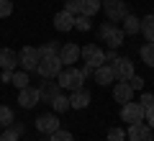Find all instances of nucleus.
I'll list each match as a JSON object with an SVG mask.
<instances>
[{
    "label": "nucleus",
    "instance_id": "32",
    "mask_svg": "<svg viewBox=\"0 0 154 141\" xmlns=\"http://www.w3.org/2000/svg\"><path fill=\"white\" fill-rule=\"evenodd\" d=\"M144 123H146L149 128L154 131V105H149V108H144Z\"/></svg>",
    "mask_w": 154,
    "mask_h": 141
},
{
    "label": "nucleus",
    "instance_id": "33",
    "mask_svg": "<svg viewBox=\"0 0 154 141\" xmlns=\"http://www.w3.org/2000/svg\"><path fill=\"white\" fill-rule=\"evenodd\" d=\"M13 13V3L11 0H0V18H8Z\"/></svg>",
    "mask_w": 154,
    "mask_h": 141
},
{
    "label": "nucleus",
    "instance_id": "26",
    "mask_svg": "<svg viewBox=\"0 0 154 141\" xmlns=\"http://www.w3.org/2000/svg\"><path fill=\"white\" fill-rule=\"evenodd\" d=\"M49 105H51V108L57 110V113H64V110L69 108V98H67V95H62V92H59V95H57V98L51 100Z\"/></svg>",
    "mask_w": 154,
    "mask_h": 141
},
{
    "label": "nucleus",
    "instance_id": "22",
    "mask_svg": "<svg viewBox=\"0 0 154 141\" xmlns=\"http://www.w3.org/2000/svg\"><path fill=\"white\" fill-rule=\"evenodd\" d=\"M100 5H103V0H82V5H80V13L88 18H93L95 13L100 11Z\"/></svg>",
    "mask_w": 154,
    "mask_h": 141
},
{
    "label": "nucleus",
    "instance_id": "23",
    "mask_svg": "<svg viewBox=\"0 0 154 141\" xmlns=\"http://www.w3.org/2000/svg\"><path fill=\"white\" fill-rule=\"evenodd\" d=\"M11 82L18 87V90L28 87V72H26V69H13V77H11Z\"/></svg>",
    "mask_w": 154,
    "mask_h": 141
},
{
    "label": "nucleus",
    "instance_id": "29",
    "mask_svg": "<svg viewBox=\"0 0 154 141\" xmlns=\"http://www.w3.org/2000/svg\"><path fill=\"white\" fill-rule=\"evenodd\" d=\"M75 28H77V31H90V18L82 16V13L75 16Z\"/></svg>",
    "mask_w": 154,
    "mask_h": 141
},
{
    "label": "nucleus",
    "instance_id": "20",
    "mask_svg": "<svg viewBox=\"0 0 154 141\" xmlns=\"http://www.w3.org/2000/svg\"><path fill=\"white\" fill-rule=\"evenodd\" d=\"M139 33H141L146 41H154V16L141 18V26H139Z\"/></svg>",
    "mask_w": 154,
    "mask_h": 141
},
{
    "label": "nucleus",
    "instance_id": "8",
    "mask_svg": "<svg viewBox=\"0 0 154 141\" xmlns=\"http://www.w3.org/2000/svg\"><path fill=\"white\" fill-rule=\"evenodd\" d=\"M121 121H123V123H139V121H144V105L141 103H134V100L123 103Z\"/></svg>",
    "mask_w": 154,
    "mask_h": 141
},
{
    "label": "nucleus",
    "instance_id": "9",
    "mask_svg": "<svg viewBox=\"0 0 154 141\" xmlns=\"http://www.w3.org/2000/svg\"><path fill=\"white\" fill-rule=\"evenodd\" d=\"M41 103V98H38V87H23L21 92H18V105H21L23 110H31V108H36V105Z\"/></svg>",
    "mask_w": 154,
    "mask_h": 141
},
{
    "label": "nucleus",
    "instance_id": "36",
    "mask_svg": "<svg viewBox=\"0 0 154 141\" xmlns=\"http://www.w3.org/2000/svg\"><path fill=\"white\" fill-rule=\"evenodd\" d=\"M116 57H118V54H116V49H108V51H105V62H113Z\"/></svg>",
    "mask_w": 154,
    "mask_h": 141
},
{
    "label": "nucleus",
    "instance_id": "7",
    "mask_svg": "<svg viewBox=\"0 0 154 141\" xmlns=\"http://www.w3.org/2000/svg\"><path fill=\"white\" fill-rule=\"evenodd\" d=\"M38 59H41V54H38V49H33V46H23V51L18 54V64L26 72H36Z\"/></svg>",
    "mask_w": 154,
    "mask_h": 141
},
{
    "label": "nucleus",
    "instance_id": "35",
    "mask_svg": "<svg viewBox=\"0 0 154 141\" xmlns=\"http://www.w3.org/2000/svg\"><path fill=\"white\" fill-rule=\"evenodd\" d=\"M141 105H144V108L154 105V95H152V92H144V95H141Z\"/></svg>",
    "mask_w": 154,
    "mask_h": 141
},
{
    "label": "nucleus",
    "instance_id": "39",
    "mask_svg": "<svg viewBox=\"0 0 154 141\" xmlns=\"http://www.w3.org/2000/svg\"><path fill=\"white\" fill-rule=\"evenodd\" d=\"M152 141H154V133H152Z\"/></svg>",
    "mask_w": 154,
    "mask_h": 141
},
{
    "label": "nucleus",
    "instance_id": "34",
    "mask_svg": "<svg viewBox=\"0 0 154 141\" xmlns=\"http://www.w3.org/2000/svg\"><path fill=\"white\" fill-rule=\"evenodd\" d=\"M128 85H131V90H134V92H136V90H144V80H141L139 75H134L131 80H128Z\"/></svg>",
    "mask_w": 154,
    "mask_h": 141
},
{
    "label": "nucleus",
    "instance_id": "6",
    "mask_svg": "<svg viewBox=\"0 0 154 141\" xmlns=\"http://www.w3.org/2000/svg\"><path fill=\"white\" fill-rule=\"evenodd\" d=\"M110 67H113L116 80H121V82H128L134 75H136V69H134V62L128 59V57H116Z\"/></svg>",
    "mask_w": 154,
    "mask_h": 141
},
{
    "label": "nucleus",
    "instance_id": "10",
    "mask_svg": "<svg viewBox=\"0 0 154 141\" xmlns=\"http://www.w3.org/2000/svg\"><path fill=\"white\" fill-rule=\"evenodd\" d=\"M152 133H154V131L149 128L144 121H139V123H128V131H126L128 141H152Z\"/></svg>",
    "mask_w": 154,
    "mask_h": 141
},
{
    "label": "nucleus",
    "instance_id": "13",
    "mask_svg": "<svg viewBox=\"0 0 154 141\" xmlns=\"http://www.w3.org/2000/svg\"><path fill=\"white\" fill-rule=\"evenodd\" d=\"M36 128L41 131V133H54V131L59 128V118L44 113V115H38V118H36Z\"/></svg>",
    "mask_w": 154,
    "mask_h": 141
},
{
    "label": "nucleus",
    "instance_id": "15",
    "mask_svg": "<svg viewBox=\"0 0 154 141\" xmlns=\"http://www.w3.org/2000/svg\"><path fill=\"white\" fill-rule=\"evenodd\" d=\"M18 67V54L13 49H0V69L13 72Z\"/></svg>",
    "mask_w": 154,
    "mask_h": 141
},
{
    "label": "nucleus",
    "instance_id": "30",
    "mask_svg": "<svg viewBox=\"0 0 154 141\" xmlns=\"http://www.w3.org/2000/svg\"><path fill=\"white\" fill-rule=\"evenodd\" d=\"M80 5H82V0H64V11L72 16H80Z\"/></svg>",
    "mask_w": 154,
    "mask_h": 141
},
{
    "label": "nucleus",
    "instance_id": "2",
    "mask_svg": "<svg viewBox=\"0 0 154 141\" xmlns=\"http://www.w3.org/2000/svg\"><path fill=\"white\" fill-rule=\"evenodd\" d=\"M98 36H100V41L108 44V49H118V46L123 44V38H126V33H123V28L116 26V23L103 21L100 28H98Z\"/></svg>",
    "mask_w": 154,
    "mask_h": 141
},
{
    "label": "nucleus",
    "instance_id": "1",
    "mask_svg": "<svg viewBox=\"0 0 154 141\" xmlns=\"http://www.w3.org/2000/svg\"><path fill=\"white\" fill-rule=\"evenodd\" d=\"M82 82H85L82 69H77V67H72V64L62 67V72L57 75V85H59L62 90H69V92H72V90H80Z\"/></svg>",
    "mask_w": 154,
    "mask_h": 141
},
{
    "label": "nucleus",
    "instance_id": "37",
    "mask_svg": "<svg viewBox=\"0 0 154 141\" xmlns=\"http://www.w3.org/2000/svg\"><path fill=\"white\" fill-rule=\"evenodd\" d=\"M11 77H13V72H5V69H3V75H0V82H11Z\"/></svg>",
    "mask_w": 154,
    "mask_h": 141
},
{
    "label": "nucleus",
    "instance_id": "25",
    "mask_svg": "<svg viewBox=\"0 0 154 141\" xmlns=\"http://www.w3.org/2000/svg\"><path fill=\"white\" fill-rule=\"evenodd\" d=\"M13 121H16V113H13V108H8V105H0V126L5 128V126H11Z\"/></svg>",
    "mask_w": 154,
    "mask_h": 141
},
{
    "label": "nucleus",
    "instance_id": "17",
    "mask_svg": "<svg viewBox=\"0 0 154 141\" xmlns=\"http://www.w3.org/2000/svg\"><path fill=\"white\" fill-rule=\"evenodd\" d=\"M59 92H62V87L57 85V82H49V80H46L44 85L38 87V98L44 100V103H51V100H54L57 95H59Z\"/></svg>",
    "mask_w": 154,
    "mask_h": 141
},
{
    "label": "nucleus",
    "instance_id": "38",
    "mask_svg": "<svg viewBox=\"0 0 154 141\" xmlns=\"http://www.w3.org/2000/svg\"><path fill=\"white\" fill-rule=\"evenodd\" d=\"M0 141H3V133H0Z\"/></svg>",
    "mask_w": 154,
    "mask_h": 141
},
{
    "label": "nucleus",
    "instance_id": "5",
    "mask_svg": "<svg viewBox=\"0 0 154 141\" xmlns=\"http://www.w3.org/2000/svg\"><path fill=\"white\" fill-rule=\"evenodd\" d=\"M80 57L85 59V67H90V69H95V67L105 64V51L100 49L98 44H88L85 49H80Z\"/></svg>",
    "mask_w": 154,
    "mask_h": 141
},
{
    "label": "nucleus",
    "instance_id": "4",
    "mask_svg": "<svg viewBox=\"0 0 154 141\" xmlns=\"http://www.w3.org/2000/svg\"><path fill=\"white\" fill-rule=\"evenodd\" d=\"M100 11H105V21H110V23H118L128 16V5L123 0H103Z\"/></svg>",
    "mask_w": 154,
    "mask_h": 141
},
{
    "label": "nucleus",
    "instance_id": "12",
    "mask_svg": "<svg viewBox=\"0 0 154 141\" xmlns=\"http://www.w3.org/2000/svg\"><path fill=\"white\" fill-rule=\"evenodd\" d=\"M59 59H62V64H75L77 59H80V46L77 44H64V46H59Z\"/></svg>",
    "mask_w": 154,
    "mask_h": 141
},
{
    "label": "nucleus",
    "instance_id": "21",
    "mask_svg": "<svg viewBox=\"0 0 154 141\" xmlns=\"http://www.w3.org/2000/svg\"><path fill=\"white\" fill-rule=\"evenodd\" d=\"M139 26H141V18H136L134 13H128V16L123 18V33H128V36L139 33Z\"/></svg>",
    "mask_w": 154,
    "mask_h": 141
},
{
    "label": "nucleus",
    "instance_id": "24",
    "mask_svg": "<svg viewBox=\"0 0 154 141\" xmlns=\"http://www.w3.org/2000/svg\"><path fill=\"white\" fill-rule=\"evenodd\" d=\"M141 59H144V64H146V67H152V69H154V41H146L141 46Z\"/></svg>",
    "mask_w": 154,
    "mask_h": 141
},
{
    "label": "nucleus",
    "instance_id": "27",
    "mask_svg": "<svg viewBox=\"0 0 154 141\" xmlns=\"http://www.w3.org/2000/svg\"><path fill=\"white\" fill-rule=\"evenodd\" d=\"M38 54H41V57H51V54H59V44H57V41H46L44 46H38Z\"/></svg>",
    "mask_w": 154,
    "mask_h": 141
},
{
    "label": "nucleus",
    "instance_id": "31",
    "mask_svg": "<svg viewBox=\"0 0 154 141\" xmlns=\"http://www.w3.org/2000/svg\"><path fill=\"white\" fill-rule=\"evenodd\" d=\"M123 139H126V131H123V128H118V126L108 131V141H123Z\"/></svg>",
    "mask_w": 154,
    "mask_h": 141
},
{
    "label": "nucleus",
    "instance_id": "18",
    "mask_svg": "<svg viewBox=\"0 0 154 141\" xmlns=\"http://www.w3.org/2000/svg\"><path fill=\"white\" fill-rule=\"evenodd\" d=\"M113 98H116V103H128V100H134V90H131V85L128 82H118V85L113 87Z\"/></svg>",
    "mask_w": 154,
    "mask_h": 141
},
{
    "label": "nucleus",
    "instance_id": "19",
    "mask_svg": "<svg viewBox=\"0 0 154 141\" xmlns=\"http://www.w3.org/2000/svg\"><path fill=\"white\" fill-rule=\"evenodd\" d=\"M23 131H26V126L13 121V123L5 126V131H3V141H18V139L23 136Z\"/></svg>",
    "mask_w": 154,
    "mask_h": 141
},
{
    "label": "nucleus",
    "instance_id": "16",
    "mask_svg": "<svg viewBox=\"0 0 154 141\" xmlns=\"http://www.w3.org/2000/svg\"><path fill=\"white\" fill-rule=\"evenodd\" d=\"M93 75H95V82H98V85H108V82H113V80H116L113 67H110L108 62H105V64H100V67H95Z\"/></svg>",
    "mask_w": 154,
    "mask_h": 141
},
{
    "label": "nucleus",
    "instance_id": "28",
    "mask_svg": "<svg viewBox=\"0 0 154 141\" xmlns=\"http://www.w3.org/2000/svg\"><path fill=\"white\" fill-rule=\"evenodd\" d=\"M49 141H75V136L64 128H57L54 133H49Z\"/></svg>",
    "mask_w": 154,
    "mask_h": 141
},
{
    "label": "nucleus",
    "instance_id": "3",
    "mask_svg": "<svg viewBox=\"0 0 154 141\" xmlns=\"http://www.w3.org/2000/svg\"><path fill=\"white\" fill-rule=\"evenodd\" d=\"M62 67H64V64H62L59 54H51V57H41V59H38L36 72L44 77V80H54V77L62 72Z\"/></svg>",
    "mask_w": 154,
    "mask_h": 141
},
{
    "label": "nucleus",
    "instance_id": "11",
    "mask_svg": "<svg viewBox=\"0 0 154 141\" xmlns=\"http://www.w3.org/2000/svg\"><path fill=\"white\" fill-rule=\"evenodd\" d=\"M90 92L85 90V87H80V90H72V95H69V108H75V110H82V108H88L90 105Z\"/></svg>",
    "mask_w": 154,
    "mask_h": 141
},
{
    "label": "nucleus",
    "instance_id": "14",
    "mask_svg": "<svg viewBox=\"0 0 154 141\" xmlns=\"http://www.w3.org/2000/svg\"><path fill=\"white\" fill-rule=\"evenodd\" d=\"M54 28L57 31H72V28H75V16H72V13H67V11H59L54 16Z\"/></svg>",
    "mask_w": 154,
    "mask_h": 141
}]
</instances>
